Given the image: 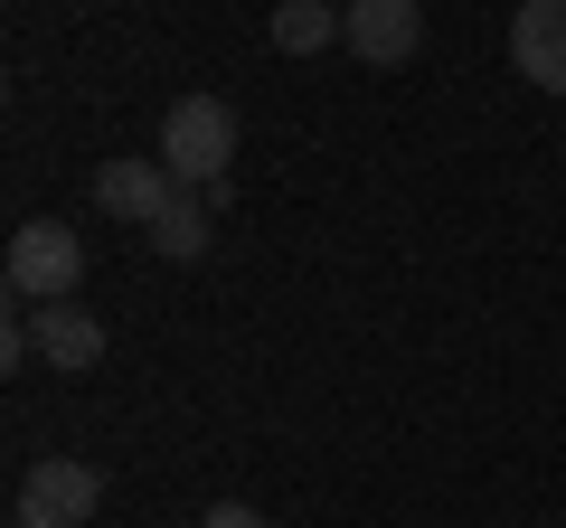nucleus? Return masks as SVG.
I'll return each instance as SVG.
<instances>
[{"label":"nucleus","instance_id":"0eeeda50","mask_svg":"<svg viewBox=\"0 0 566 528\" xmlns=\"http://www.w3.org/2000/svg\"><path fill=\"white\" fill-rule=\"evenodd\" d=\"M29 340H39V359L57 368V378H76V368L104 359V321L85 303H39V311H29Z\"/></svg>","mask_w":566,"mask_h":528},{"label":"nucleus","instance_id":"f257e3e1","mask_svg":"<svg viewBox=\"0 0 566 528\" xmlns=\"http://www.w3.org/2000/svg\"><path fill=\"white\" fill-rule=\"evenodd\" d=\"M161 170L180 189H218L237 170V104L227 95H180L161 114Z\"/></svg>","mask_w":566,"mask_h":528},{"label":"nucleus","instance_id":"423d86ee","mask_svg":"<svg viewBox=\"0 0 566 528\" xmlns=\"http://www.w3.org/2000/svg\"><path fill=\"white\" fill-rule=\"evenodd\" d=\"M510 66L547 95H566V0H520L510 10Z\"/></svg>","mask_w":566,"mask_h":528},{"label":"nucleus","instance_id":"f03ea898","mask_svg":"<svg viewBox=\"0 0 566 528\" xmlns=\"http://www.w3.org/2000/svg\"><path fill=\"white\" fill-rule=\"evenodd\" d=\"M76 284H85V236L66 218L10 226V293H20L29 311L39 303H76Z\"/></svg>","mask_w":566,"mask_h":528},{"label":"nucleus","instance_id":"9d476101","mask_svg":"<svg viewBox=\"0 0 566 528\" xmlns=\"http://www.w3.org/2000/svg\"><path fill=\"white\" fill-rule=\"evenodd\" d=\"M199 528H264V509H255V500H208Z\"/></svg>","mask_w":566,"mask_h":528},{"label":"nucleus","instance_id":"1a4fd4ad","mask_svg":"<svg viewBox=\"0 0 566 528\" xmlns=\"http://www.w3.org/2000/svg\"><path fill=\"white\" fill-rule=\"evenodd\" d=\"M208 218H218V199H208V189H180V199H170V218L151 226V245H161L170 264H199V255H208V236H218Z\"/></svg>","mask_w":566,"mask_h":528},{"label":"nucleus","instance_id":"20e7f679","mask_svg":"<svg viewBox=\"0 0 566 528\" xmlns=\"http://www.w3.org/2000/svg\"><path fill=\"white\" fill-rule=\"evenodd\" d=\"M340 47L359 66H406L424 47V0H340Z\"/></svg>","mask_w":566,"mask_h":528},{"label":"nucleus","instance_id":"7ed1b4c3","mask_svg":"<svg viewBox=\"0 0 566 528\" xmlns=\"http://www.w3.org/2000/svg\"><path fill=\"white\" fill-rule=\"evenodd\" d=\"M95 509H104V472L76 463V453H39L20 472V490H10V519L20 528H85Z\"/></svg>","mask_w":566,"mask_h":528},{"label":"nucleus","instance_id":"39448f33","mask_svg":"<svg viewBox=\"0 0 566 528\" xmlns=\"http://www.w3.org/2000/svg\"><path fill=\"white\" fill-rule=\"evenodd\" d=\"M170 199H180V180H170L161 161H142V151H123V161L95 170V208H104V218H123V226H161Z\"/></svg>","mask_w":566,"mask_h":528},{"label":"nucleus","instance_id":"6e6552de","mask_svg":"<svg viewBox=\"0 0 566 528\" xmlns=\"http://www.w3.org/2000/svg\"><path fill=\"white\" fill-rule=\"evenodd\" d=\"M340 10L331 0H274V47L283 57H322V47H340Z\"/></svg>","mask_w":566,"mask_h":528}]
</instances>
